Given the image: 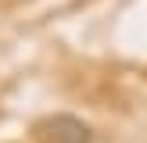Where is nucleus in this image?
Listing matches in <instances>:
<instances>
[{
  "label": "nucleus",
  "instance_id": "f257e3e1",
  "mask_svg": "<svg viewBox=\"0 0 147 143\" xmlns=\"http://www.w3.org/2000/svg\"><path fill=\"white\" fill-rule=\"evenodd\" d=\"M40 132H43L47 143H90L93 140L90 125L79 122V118H72V114H54V118H47L40 125Z\"/></svg>",
  "mask_w": 147,
  "mask_h": 143
}]
</instances>
